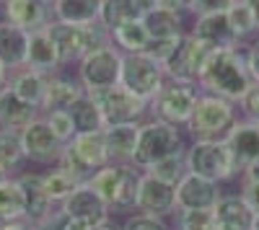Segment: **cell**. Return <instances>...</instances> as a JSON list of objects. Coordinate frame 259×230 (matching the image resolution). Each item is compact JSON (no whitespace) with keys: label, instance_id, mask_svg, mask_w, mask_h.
<instances>
[{"label":"cell","instance_id":"6da1fadb","mask_svg":"<svg viewBox=\"0 0 259 230\" xmlns=\"http://www.w3.org/2000/svg\"><path fill=\"white\" fill-rule=\"evenodd\" d=\"M200 91L228 98L233 103H239L246 88L251 86V75L246 68V57L241 47H223V49H212L205 70L200 75Z\"/></svg>","mask_w":259,"mask_h":230},{"label":"cell","instance_id":"7a4b0ae2","mask_svg":"<svg viewBox=\"0 0 259 230\" xmlns=\"http://www.w3.org/2000/svg\"><path fill=\"white\" fill-rule=\"evenodd\" d=\"M239 119V106L233 101L212 93H200L187 130L194 140H223Z\"/></svg>","mask_w":259,"mask_h":230},{"label":"cell","instance_id":"3957f363","mask_svg":"<svg viewBox=\"0 0 259 230\" xmlns=\"http://www.w3.org/2000/svg\"><path fill=\"white\" fill-rule=\"evenodd\" d=\"M182 153H187L182 130L171 127L166 122L150 119V122L140 124V137H138L133 165H138L140 171H148L158 160H166L171 155H182Z\"/></svg>","mask_w":259,"mask_h":230},{"label":"cell","instance_id":"277c9868","mask_svg":"<svg viewBox=\"0 0 259 230\" xmlns=\"http://www.w3.org/2000/svg\"><path fill=\"white\" fill-rule=\"evenodd\" d=\"M184 160H187L189 174H197L215 184H223V181L241 176L239 165L233 163V155L228 150L226 140H192V145L184 153Z\"/></svg>","mask_w":259,"mask_h":230},{"label":"cell","instance_id":"5b68a950","mask_svg":"<svg viewBox=\"0 0 259 230\" xmlns=\"http://www.w3.org/2000/svg\"><path fill=\"white\" fill-rule=\"evenodd\" d=\"M47 31L52 36V41L57 44L60 60L62 65H70V62H80L85 54H91L99 47L112 44V36L99 21L89 26H75V24H62V21H55V24H47Z\"/></svg>","mask_w":259,"mask_h":230},{"label":"cell","instance_id":"8992f818","mask_svg":"<svg viewBox=\"0 0 259 230\" xmlns=\"http://www.w3.org/2000/svg\"><path fill=\"white\" fill-rule=\"evenodd\" d=\"M200 93H202L200 86L166 78L161 91L153 96V101L148 103V111L153 114V119L166 122V124H171V127H187Z\"/></svg>","mask_w":259,"mask_h":230},{"label":"cell","instance_id":"52a82bcc","mask_svg":"<svg viewBox=\"0 0 259 230\" xmlns=\"http://www.w3.org/2000/svg\"><path fill=\"white\" fill-rule=\"evenodd\" d=\"M122 60H124V54L114 44L99 47L91 54H85L78 62V80L85 88V93H96V91H106L112 86H119Z\"/></svg>","mask_w":259,"mask_h":230},{"label":"cell","instance_id":"ba28073f","mask_svg":"<svg viewBox=\"0 0 259 230\" xmlns=\"http://www.w3.org/2000/svg\"><path fill=\"white\" fill-rule=\"evenodd\" d=\"M166 83L163 65L156 62L150 54L138 52V54H124L122 60V75H119V86L127 88L130 93H135L143 101H153V96L161 91Z\"/></svg>","mask_w":259,"mask_h":230},{"label":"cell","instance_id":"9c48e42d","mask_svg":"<svg viewBox=\"0 0 259 230\" xmlns=\"http://www.w3.org/2000/svg\"><path fill=\"white\" fill-rule=\"evenodd\" d=\"M210 52H212V49L205 44V41H200L197 36H192V34H184V36L179 39L177 49L171 52V57L163 62L166 78H168V80H179V83H192V86H197Z\"/></svg>","mask_w":259,"mask_h":230},{"label":"cell","instance_id":"30bf717a","mask_svg":"<svg viewBox=\"0 0 259 230\" xmlns=\"http://www.w3.org/2000/svg\"><path fill=\"white\" fill-rule=\"evenodd\" d=\"M101 109L106 127H117V124H140V119L148 114V101L138 98L122 86H112L106 91L89 93ZM104 127V130H106Z\"/></svg>","mask_w":259,"mask_h":230},{"label":"cell","instance_id":"8fae6325","mask_svg":"<svg viewBox=\"0 0 259 230\" xmlns=\"http://www.w3.org/2000/svg\"><path fill=\"white\" fill-rule=\"evenodd\" d=\"M21 145H24L26 160H34V163H55L65 148L57 140V135L52 132V127L47 124L45 114L21 130Z\"/></svg>","mask_w":259,"mask_h":230},{"label":"cell","instance_id":"7c38bea8","mask_svg":"<svg viewBox=\"0 0 259 230\" xmlns=\"http://www.w3.org/2000/svg\"><path fill=\"white\" fill-rule=\"evenodd\" d=\"M135 210L145 212V215H156V217H166L171 212H177V186H171V184L156 179L153 174L143 171Z\"/></svg>","mask_w":259,"mask_h":230},{"label":"cell","instance_id":"4fadbf2b","mask_svg":"<svg viewBox=\"0 0 259 230\" xmlns=\"http://www.w3.org/2000/svg\"><path fill=\"white\" fill-rule=\"evenodd\" d=\"M221 197V184L189 171L177 184V210H212Z\"/></svg>","mask_w":259,"mask_h":230},{"label":"cell","instance_id":"5bb4252c","mask_svg":"<svg viewBox=\"0 0 259 230\" xmlns=\"http://www.w3.org/2000/svg\"><path fill=\"white\" fill-rule=\"evenodd\" d=\"M60 210L68 215V217H75V220L89 222L91 227L106 222V220H109V212H112L109 204H106L89 184L78 186V189L60 204Z\"/></svg>","mask_w":259,"mask_h":230},{"label":"cell","instance_id":"9a60e30c","mask_svg":"<svg viewBox=\"0 0 259 230\" xmlns=\"http://www.w3.org/2000/svg\"><path fill=\"white\" fill-rule=\"evenodd\" d=\"M223 140L233 155V163L239 165V171H244L246 165L259 160V124L256 122L239 119Z\"/></svg>","mask_w":259,"mask_h":230},{"label":"cell","instance_id":"2e32d148","mask_svg":"<svg viewBox=\"0 0 259 230\" xmlns=\"http://www.w3.org/2000/svg\"><path fill=\"white\" fill-rule=\"evenodd\" d=\"M18 184L24 189V199H26V220L41 227L57 210V204L50 199V194L45 189L41 174H21Z\"/></svg>","mask_w":259,"mask_h":230},{"label":"cell","instance_id":"e0dca14e","mask_svg":"<svg viewBox=\"0 0 259 230\" xmlns=\"http://www.w3.org/2000/svg\"><path fill=\"white\" fill-rule=\"evenodd\" d=\"M189 34L197 36L200 41H205L210 49H223V47H239V44H241L239 36L233 34V29H231V24H228L226 11H223V13L197 16Z\"/></svg>","mask_w":259,"mask_h":230},{"label":"cell","instance_id":"ac0fdd59","mask_svg":"<svg viewBox=\"0 0 259 230\" xmlns=\"http://www.w3.org/2000/svg\"><path fill=\"white\" fill-rule=\"evenodd\" d=\"M3 18L8 24L31 34V31H39L50 24V6L45 0H6Z\"/></svg>","mask_w":259,"mask_h":230},{"label":"cell","instance_id":"d6986e66","mask_svg":"<svg viewBox=\"0 0 259 230\" xmlns=\"http://www.w3.org/2000/svg\"><path fill=\"white\" fill-rule=\"evenodd\" d=\"M212 212H215V230H251L256 217L241 194H223L218 204L212 207Z\"/></svg>","mask_w":259,"mask_h":230},{"label":"cell","instance_id":"ffe728a7","mask_svg":"<svg viewBox=\"0 0 259 230\" xmlns=\"http://www.w3.org/2000/svg\"><path fill=\"white\" fill-rule=\"evenodd\" d=\"M26 68H31V70H36V73H45V75H55V73L62 68V60H60L57 44L52 41L47 26L29 34Z\"/></svg>","mask_w":259,"mask_h":230},{"label":"cell","instance_id":"44dd1931","mask_svg":"<svg viewBox=\"0 0 259 230\" xmlns=\"http://www.w3.org/2000/svg\"><path fill=\"white\" fill-rule=\"evenodd\" d=\"M39 117H41V109L26 103L11 86L0 88V127H8V130H18L21 132L26 124H31Z\"/></svg>","mask_w":259,"mask_h":230},{"label":"cell","instance_id":"7402d4cb","mask_svg":"<svg viewBox=\"0 0 259 230\" xmlns=\"http://www.w3.org/2000/svg\"><path fill=\"white\" fill-rule=\"evenodd\" d=\"M68 148L75 153V158L85 165V168H91L94 174L112 163L109 148H106V140H104V130L101 132H78L68 142Z\"/></svg>","mask_w":259,"mask_h":230},{"label":"cell","instance_id":"603a6c76","mask_svg":"<svg viewBox=\"0 0 259 230\" xmlns=\"http://www.w3.org/2000/svg\"><path fill=\"white\" fill-rule=\"evenodd\" d=\"M26 52H29V31L3 21L0 24V62L11 73H16L26 68Z\"/></svg>","mask_w":259,"mask_h":230},{"label":"cell","instance_id":"cb8c5ba5","mask_svg":"<svg viewBox=\"0 0 259 230\" xmlns=\"http://www.w3.org/2000/svg\"><path fill=\"white\" fill-rule=\"evenodd\" d=\"M145 0H101V13H99V24L112 31L122 24H133V21H143V16L148 13Z\"/></svg>","mask_w":259,"mask_h":230},{"label":"cell","instance_id":"d4e9b609","mask_svg":"<svg viewBox=\"0 0 259 230\" xmlns=\"http://www.w3.org/2000/svg\"><path fill=\"white\" fill-rule=\"evenodd\" d=\"M83 93H85V88L80 86L78 78L50 75V80H47V93H45V103H41V111L70 109Z\"/></svg>","mask_w":259,"mask_h":230},{"label":"cell","instance_id":"484cf974","mask_svg":"<svg viewBox=\"0 0 259 230\" xmlns=\"http://www.w3.org/2000/svg\"><path fill=\"white\" fill-rule=\"evenodd\" d=\"M140 137V124H117V127H106L104 140L109 148L112 163H133L135 148Z\"/></svg>","mask_w":259,"mask_h":230},{"label":"cell","instance_id":"4316f807","mask_svg":"<svg viewBox=\"0 0 259 230\" xmlns=\"http://www.w3.org/2000/svg\"><path fill=\"white\" fill-rule=\"evenodd\" d=\"M52 13H55V21H62V24L89 26L99 21L101 0H55Z\"/></svg>","mask_w":259,"mask_h":230},{"label":"cell","instance_id":"83f0119b","mask_svg":"<svg viewBox=\"0 0 259 230\" xmlns=\"http://www.w3.org/2000/svg\"><path fill=\"white\" fill-rule=\"evenodd\" d=\"M184 18L179 11H168L161 6L148 8V13L143 16V26L148 31L150 39H174L184 34Z\"/></svg>","mask_w":259,"mask_h":230},{"label":"cell","instance_id":"f1b7e54d","mask_svg":"<svg viewBox=\"0 0 259 230\" xmlns=\"http://www.w3.org/2000/svg\"><path fill=\"white\" fill-rule=\"evenodd\" d=\"M47 80H50V75H45V73H36L31 68H21V70L11 73L8 86L26 103L41 109V103H45V93H47Z\"/></svg>","mask_w":259,"mask_h":230},{"label":"cell","instance_id":"f546056e","mask_svg":"<svg viewBox=\"0 0 259 230\" xmlns=\"http://www.w3.org/2000/svg\"><path fill=\"white\" fill-rule=\"evenodd\" d=\"M0 220H26V199L18 176H6L0 181Z\"/></svg>","mask_w":259,"mask_h":230},{"label":"cell","instance_id":"4dcf8cb0","mask_svg":"<svg viewBox=\"0 0 259 230\" xmlns=\"http://www.w3.org/2000/svg\"><path fill=\"white\" fill-rule=\"evenodd\" d=\"M112 36V44L122 52V54H138V52H145L148 44H150V36L143 26V21H133V24H122L117 29L109 31Z\"/></svg>","mask_w":259,"mask_h":230},{"label":"cell","instance_id":"1f68e13d","mask_svg":"<svg viewBox=\"0 0 259 230\" xmlns=\"http://www.w3.org/2000/svg\"><path fill=\"white\" fill-rule=\"evenodd\" d=\"M68 111H70L73 124H75V135H78V132H101V130L106 127L99 103H96L89 93H83Z\"/></svg>","mask_w":259,"mask_h":230},{"label":"cell","instance_id":"d6a6232c","mask_svg":"<svg viewBox=\"0 0 259 230\" xmlns=\"http://www.w3.org/2000/svg\"><path fill=\"white\" fill-rule=\"evenodd\" d=\"M122 165L124 163H109V165H104V168H99L89 181L91 189L109 204V210L114 207V199H117V194H119V184H122Z\"/></svg>","mask_w":259,"mask_h":230},{"label":"cell","instance_id":"836d02e7","mask_svg":"<svg viewBox=\"0 0 259 230\" xmlns=\"http://www.w3.org/2000/svg\"><path fill=\"white\" fill-rule=\"evenodd\" d=\"M140 181H143V171L133 163L122 165V184H119V194L114 199L112 210L117 212H130L138 207V192H140Z\"/></svg>","mask_w":259,"mask_h":230},{"label":"cell","instance_id":"e575fe53","mask_svg":"<svg viewBox=\"0 0 259 230\" xmlns=\"http://www.w3.org/2000/svg\"><path fill=\"white\" fill-rule=\"evenodd\" d=\"M24 160L26 155H24V145H21V132L0 127V171L11 176V171L21 168Z\"/></svg>","mask_w":259,"mask_h":230},{"label":"cell","instance_id":"d590c367","mask_svg":"<svg viewBox=\"0 0 259 230\" xmlns=\"http://www.w3.org/2000/svg\"><path fill=\"white\" fill-rule=\"evenodd\" d=\"M226 16H228V24H231L233 34L239 36V41H244V39L259 34V31H256L254 13H251V6L246 3V0H233L231 8L226 11Z\"/></svg>","mask_w":259,"mask_h":230},{"label":"cell","instance_id":"8d00e7d4","mask_svg":"<svg viewBox=\"0 0 259 230\" xmlns=\"http://www.w3.org/2000/svg\"><path fill=\"white\" fill-rule=\"evenodd\" d=\"M41 181H45V189H47L50 199H52L57 207L68 199V197L78 189V186H83V184L73 181L68 174H62L60 168H52V171H47V174H41Z\"/></svg>","mask_w":259,"mask_h":230},{"label":"cell","instance_id":"74e56055","mask_svg":"<svg viewBox=\"0 0 259 230\" xmlns=\"http://www.w3.org/2000/svg\"><path fill=\"white\" fill-rule=\"evenodd\" d=\"M148 174H153L156 179H161V181H166V184H171V186H177V184L184 179V174H187L184 153H182V155H171V158H166V160H158L156 165H150V168H148Z\"/></svg>","mask_w":259,"mask_h":230},{"label":"cell","instance_id":"f35d334b","mask_svg":"<svg viewBox=\"0 0 259 230\" xmlns=\"http://www.w3.org/2000/svg\"><path fill=\"white\" fill-rule=\"evenodd\" d=\"M177 227L179 230H215V212L212 210H177Z\"/></svg>","mask_w":259,"mask_h":230},{"label":"cell","instance_id":"ab89813d","mask_svg":"<svg viewBox=\"0 0 259 230\" xmlns=\"http://www.w3.org/2000/svg\"><path fill=\"white\" fill-rule=\"evenodd\" d=\"M55 168H60L62 174H68L73 181H78V184H85L91 176H94V171L91 168H85V165L75 158V153L65 145L62 148V153L57 155V160H55Z\"/></svg>","mask_w":259,"mask_h":230},{"label":"cell","instance_id":"60d3db41","mask_svg":"<svg viewBox=\"0 0 259 230\" xmlns=\"http://www.w3.org/2000/svg\"><path fill=\"white\" fill-rule=\"evenodd\" d=\"M45 119L52 127V132L57 135V140L62 145H68L73 137H75V124H73V117L68 109H55V111H45Z\"/></svg>","mask_w":259,"mask_h":230},{"label":"cell","instance_id":"b9f144b4","mask_svg":"<svg viewBox=\"0 0 259 230\" xmlns=\"http://www.w3.org/2000/svg\"><path fill=\"white\" fill-rule=\"evenodd\" d=\"M236 106H239L241 119L259 124V80H251V86L246 88V93L241 96V101L236 103Z\"/></svg>","mask_w":259,"mask_h":230},{"label":"cell","instance_id":"7bdbcfd3","mask_svg":"<svg viewBox=\"0 0 259 230\" xmlns=\"http://www.w3.org/2000/svg\"><path fill=\"white\" fill-rule=\"evenodd\" d=\"M119 230H171L168 222L163 217H156V215H145V212H133L124 225Z\"/></svg>","mask_w":259,"mask_h":230},{"label":"cell","instance_id":"ee69618b","mask_svg":"<svg viewBox=\"0 0 259 230\" xmlns=\"http://www.w3.org/2000/svg\"><path fill=\"white\" fill-rule=\"evenodd\" d=\"M184 36V34H182ZM182 36H174V39H150V44H148V49H145V54H150L156 62H163L171 57V52L177 49V44H179V39Z\"/></svg>","mask_w":259,"mask_h":230},{"label":"cell","instance_id":"f6af8a7d","mask_svg":"<svg viewBox=\"0 0 259 230\" xmlns=\"http://www.w3.org/2000/svg\"><path fill=\"white\" fill-rule=\"evenodd\" d=\"M233 0H189V13H194V18L197 16H207V13H223L231 8Z\"/></svg>","mask_w":259,"mask_h":230},{"label":"cell","instance_id":"bcb514c9","mask_svg":"<svg viewBox=\"0 0 259 230\" xmlns=\"http://www.w3.org/2000/svg\"><path fill=\"white\" fill-rule=\"evenodd\" d=\"M244 57H246V68H249L251 80H259V36L244 49Z\"/></svg>","mask_w":259,"mask_h":230},{"label":"cell","instance_id":"7dc6e473","mask_svg":"<svg viewBox=\"0 0 259 230\" xmlns=\"http://www.w3.org/2000/svg\"><path fill=\"white\" fill-rule=\"evenodd\" d=\"M239 194L246 199V204L254 210V215H259V184L241 181V189H239Z\"/></svg>","mask_w":259,"mask_h":230},{"label":"cell","instance_id":"c3c4849f","mask_svg":"<svg viewBox=\"0 0 259 230\" xmlns=\"http://www.w3.org/2000/svg\"><path fill=\"white\" fill-rule=\"evenodd\" d=\"M0 230H39V225L29 222V220H11V222H3Z\"/></svg>","mask_w":259,"mask_h":230},{"label":"cell","instance_id":"681fc988","mask_svg":"<svg viewBox=\"0 0 259 230\" xmlns=\"http://www.w3.org/2000/svg\"><path fill=\"white\" fill-rule=\"evenodd\" d=\"M241 181H251V184H259V160H254L251 165L241 171Z\"/></svg>","mask_w":259,"mask_h":230},{"label":"cell","instance_id":"f907efd6","mask_svg":"<svg viewBox=\"0 0 259 230\" xmlns=\"http://www.w3.org/2000/svg\"><path fill=\"white\" fill-rule=\"evenodd\" d=\"M8 80H11V70L3 65V62H0V88H6Z\"/></svg>","mask_w":259,"mask_h":230},{"label":"cell","instance_id":"816d5d0a","mask_svg":"<svg viewBox=\"0 0 259 230\" xmlns=\"http://www.w3.org/2000/svg\"><path fill=\"white\" fill-rule=\"evenodd\" d=\"M251 6V13H254V21H256V31H259V0H246Z\"/></svg>","mask_w":259,"mask_h":230},{"label":"cell","instance_id":"f5cc1de1","mask_svg":"<svg viewBox=\"0 0 259 230\" xmlns=\"http://www.w3.org/2000/svg\"><path fill=\"white\" fill-rule=\"evenodd\" d=\"M91 230H119V227H117V225H112L109 220H106V222H101V225H94Z\"/></svg>","mask_w":259,"mask_h":230},{"label":"cell","instance_id":"db71d44e","mask_svg":"<svg viewBox=\"0 0 259 230\" xmlns=\"http://www.w3.org/2000/svg\"><path fill=\"white\" fill-rule=\"evenodd\" d=\"M251 230H259V215L254 217V225H251Z\"/></svg>","mask_w":259,"mask_h":230},{"label":"cell","instance_id":"11a10c76","mask_svg":"<svg viewBox=\"0 0 259 230\" xmlns=\"http://www.w3.org/2000/svg\"><path fill=\"white\" fill-rule=\"evenodd\" d=\"M6 176H8V174H6V171H0V181H3V179H6Z\"/></svg>","mask_w":259,"mask_h":230},{"label":"cell","instance_id":"9f6ffc18","mask_svg":"<svg viewBox=\"0 0 259 230\" xmlns=\"http://www.w3.org/2000/svg\"><path fill=\"white\" fill-rule=\"evenodd\" d=\"M145 3H148V6H156V0H145Z\"/></svg>","mask_w":259,"mask_h":230},{"label":"cell","instance_id":"6f0895ef","mask_svg":"<svg viewBox=\"0 0 259 230\" xmlns=\"http://www.w3.org/2000/svg\"><path fill=\"white\" fill-rule=\"evenodd\" d=\"M39 230H52V227H47V225H41V227H39Z\"/></svg>","mask_w":259,"mask_h":230},{"label":"cell","instance_id":"680465c9","mask_svg":"<svg viewBox=\"0 0 259 230\" xmlns=\"http://www.w3.org/2000/svg\"><path fill=\"white\" fill-rule=\"evenodd\" d=\"M45 3H47V6H52V3H55V0H45Z\"/></svg>","mask_w":259,"mask_h":230},{"label":"cell","instance_id":"91938a15","mask_svg":"<svg viewBox=\"0 0 259 230\" xmlns=\"http://www.w3.org/2000/svg\"><path fill=\"white\" fill-rule=\"evenodd\" d=\"M3 3H6V0H0V6H3Z\"/></svg>","mask_w":259,"mask_h":230},{"label":"cell","instance_id":"94428289","mask_svg":"<svg viewBox=\"0 0 259 230\" xmlns=\"http://www.w3.org/2000/svg\"><path fill=\"white\" fill-rule=\"evenodd\" d=\"M0 225H3V220H0Z\"/></svg>","mask_w":259,"mask_h":230}]
</instances>
